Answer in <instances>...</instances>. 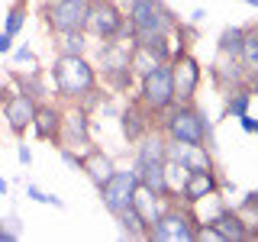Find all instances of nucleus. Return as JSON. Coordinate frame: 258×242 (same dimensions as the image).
Segmentation results:
<instances>
[{
    "label": "nucleus",
    "instance_id": "nucleus-1",
    "mask_svg": "<svg viewBox=\"0 0 258 242\" xmlns=\"http://www.w3.org/2000/svg\"><path fill=\"white\" fill-rule=\"evenodd\" d=\"M52 87L61 100L78 103L87 91L97 87V68L87 55H58L52 65Z\"/></svg>",
    "mask_w": 258,
    "mask_h": 242
},
{
    "label": "nucleus",
    "instance_id": "nucleus-2",
    "mask_svg": "<svg viewBox=\"0 0 258 242\" xmlns=\"http://www.w3.org/2000/svg\"><path fill=\"white\" fill-rule=\"evenodd\" d=\"M161 133L174 142H187V145H210V126L207 116L197 103H174L161 113Z\"/></svg>",
    "mask_w": 258,
    "mask_h": 242
},
{
    "label": "nucleus",
    "instance_id": "nucleus-3",
    "mask_svg": "<svg viewBox=\"0 0 258 242\" xmlns=\"http://www.w3.org/2000/svg\"><path fill=\"white\" fill-rule=\"evenodd\" d=\"M194 236H197V216L181 200H171L149 226V242H194Z\"/></svg>",
    "mask_w": 258,
    "mask_h": 242
},
{
    "label": "nucleus",
    "instance_id": "nucleus-4",
    "mask_svg": "<svg viewBox=\"0 0 258 242\" xmlns=\"http://www.w3.org/2000/svg\"><path fill=\"white\" fill-rule=\"evenodd\" d=\"M136 100L145 110L161 116L168 107H174V81H171V62H155L145 75H139V94Z\"/></svg>",
    "mask_w": 258,
    "mask_h": 242
},
{
    "label": "nucleus",
    "instance_id": "nucleus-5",
    "mask_svg": "<svg viewBox=\"0 0 258 242\" xmlns=\"http://www.w3.org/2000/svg\"><path fill=\"white\" fill-rule=\"evenodd\" d=\"M126 26L136 39V36H152V32H171L177 20L161 0H133L126 7Z\"/></svg>",
    "mask_w": 258,
    "mask_h": 242
},
{
    "label": "nucleus",
    "instance_id": "nucleus-6",
    "mask_svg": "<svg viewBox=\"0 0 258 242\" xmlns=\"http://www.w3.org/2000/svg\"><path fill=\"white\" fill-rule=\"evenodd\" d=\"M84 32L94 39H116L126 32V10L116 0H87V23Z\"/></svg>",
    "mask_w": 258,
    "mask_h": 242
},
{
    "label": "nucleus",
    "instance_id": "nucleus-7",
    "mask_svg": "<svg viewBox=\"0 0 258 242\" xmlns=\"http://www.w3.org/2000/svg\"><path fill=\"white\" fill-rule=\"evenodd\" d=\"M55 149H71L78 155H84L87 149H94V133H91V113L81 103H71L68 110H61V136Z\"/></svg>",
    "mask_w": 258,
    "mask_h": 242
},
{
    "label": "nucleus",
    "instance_id": "nucleus-8",
    "mask_svg": "<svg viewBox=\"0 0 258 242\" xmlns=\"http://www.w3.org/2000/svg\"><path fill=\"white\" fill-rule=\"evenodd\" d=\"M136 188H139V174H136V168H126V171H113L107 181L97 188L100 194V204L107 210L110 216H116L119 210L133 207V197H136Z\"/></svg>",
    "mask_w": 258,
    "mask_h": 242
},
{
    "label": "nucleus",
    "instance_id": "nucleus-9",
    "mask_svg": "<svg viewBox=\"0 0 258 242\" xmlns=\"http://www.w3.org/2000/svg\"><path fill=\"white\" fill-rule=\"evenodd\" d=\"M42 20L55 36L78 32L87 23V0H48L42 7Z\"/></svg>",
    "mask_w": 258,
    "mask_h": 242
},
{
    "label": "nucleus",
    "instance_id": "nucleus-10",
    "mask_svg": "<svg viewBox=\"0 0 258 242\" xmlns=\"http://www.w3.org/2000/svg\"><path fill=\"white\" fill-rule=\"evenodd\" d=\"M171 81H174V103H194L197 87L204 81V68L187 48L171 58Z\"/></svg>",
    "mask_w": 258,
    "mask_h": 242
},
{
    "label": "nucleus",
    "instance_id": "nucleus-11",
    "mask_svg": "<svg viewBox=\"0 0 258 242\" xmlns=\"http://www.w3.org/2000/svg\"><path fill=\"white\" fill-rule=\"evenodd\" d=\"M36 97L32 94H26V91H20V87H16V91L7 97L4 103H0V107H4V119H7V126L13 129L16 136H26V129L32 126V116H36Z\"/></svg>",
    "mask_w": 258,
    "mask_h": 242
},
{
    "label": "nucleus",
    "instance_id": "nucleus-12",
    "mask_svg": "<svg viewBox=\"0 0 258 242\" xmlns=\"http://www.w3.org/2000/svg\"><path fill=\"white\" fill-rule=\"evenodd\" d=\"M32 136L42 142H52L58 145V136H61V107L58 103H36V116H32Z\"/></svg>",
    "mask_w": 258,
    "mask_h": 242
},
{
    "label": "nucleus",
    "instance_id": "nucleus-13",
    "mask_svg": "<svg viewBox=\"0 0 258 242\" xmlns=\"http://www.w3.org/2000/svg\"><path fill=\"white\" fill-rule=\"evenodd\" d=\"M152 119H155V113L145 110L139 100H133L123 113H119V129H123V139H126V142H139L142 136L149 133V129H155V123H152Z\"/></svg>",
    "mask_w": 258,
    "mask_h": 242
},
{
    "label": "nucleus",
    "instance_id": "nucleus-14",
    "mask_svg": "<svg viewBox=\"0 0 258 242\" xmlns=\"http://www.w3.org/2000/svg\"><path fill=\"white\" fill-rule=\"evenodd\" d=\"M136 145V161L133 165H152V161H165L168 158V136L161 133V129H149V133L142 136Z\"/></svg>",
    "mask_w": 258,
    "mask_h": 242
},
{
    "label": "nucleus",
    "instance_id": "nucleus-15",
    "mask_svg": "<svg viewBox=\"0 0 258 242\" xmlns=\"http://www.w3.org/2000/svg\"><path fill=\"white\" fill-rule=\"evenodd\" d=\"M220 191V177H216V168H210V171H187V181H184L181 188V204H197L200 197H207V194Z\"/></svg>",
    "mask_w": 258,
    "mask_h": 242
},
{
    "label": "nucleus",
    "instance_id": "nucleus-16",
    "mask_svg": "<svg viewBox=\"0 0 258 242\" xmlns=\"http://www.w3.org/2000/svg\"><path fill=\"white\" fill-rule=\"evenodd\" d=\"M81 171L87 174V181H91L94 188H100V184L116 171V165H113V158L107 155V152L94 145V149H87L84 155H81Z\"/></svg>",
    "mask_w": 258,
    "mask_h": 242
},
{
    "label": "nucleus",
    "instance_id": "nucleus-17",
    "mask_svg": "<svg viewBox=\"0 0 258 242\" xmlns=\"http://www.w3.org/2000/svg\"><path fill=\"white\" fill-rule=\"evenodd\" d=\"M213 226L220 229V236L226 242H242V239H252V226L245 223V216L239 213V210H232V207H223L220 210V216L213 220Z\"/></svg>",
    "mask_w": 258,
    "mask_h": 242
},
{
    "label": "nucleus",
    "instance_id": "nucleus-18",
    "mask_svg": "<svg viewBox=\"0 0 258 242\" xmlns=\"http://www.w3.org/2000/svg\"><path fill=\"white\" fill-rule=\"evenodd\" d=\"M210 75H213L216 87H220L223 94L232 91V87H242V84H245V68H242V62L239 58H226V55H220V58L213 62Z\"/></svg>",
    "mask_w": 258,
    "mask_h": 242
},
{
    "label": "nucleus",
    "instance_id": "nucleus-19",
    "mask_svg": "<svg viewBox=\"0 0 258 242\" xmlns=\"http://www.w3.org/2000/svg\"><path fill=\"white\" fill-rule=\"evenodd\" d=\"M168 204H171V200H168V197H161V194L149 191V188H142V184H139V188H136L133 207H136V210H139V213H142V220L149 223V226L158 220V216H161V210H165Z\"/></svg>",
    "mask_w": 258,
    "mask_h": 242
},
{
    "label": "nucleus",
    "instance_id": "nucleus-20",
    "mask_svg": "<svg viewBox=\"0 0 258 242\" xmlns=\"http://www.w3.org/2000/svg\"><path fill=\"white\" fill-rule=\"evenodd\" d=\"M136 174H139V184L149 191L168 197V177H165V161H152V165H133Z\"/></svg>",
    "mask_w": 258,
    "mask_h": 242
},
{
    "label": "nucleus",
    "instance_id": "nucleus-21",
    "mask_svg": "<svg viewBox=\"0 0 258 242\" xmlns=\"http://www.w3.org/2000/svg\"><path fill=\"white\" fill-rule=\"evenodd\" d=\"M116 223H119V229H123V236H129V239H149V223L142 220V213L136 207L119 210Z\"/></svg>",
    "mask_w": 258,
    "mask_h": 242
},
{
    "label": "nucleus",
    "instance_id": "nucleus-22",
    "mask_svg": "<svg viewBox=\"0 0 258 242\" xmlns=\"http://www.w3.org/2000/svg\"><path fill=\"white\" fill-rule=\"evenodd\" d=\"M239 62L245 71L258 68V26H245V36H242V48H239Z\"/></svg>",
    "mask_w": 258,
    "mask_h": 242
},
{
    "label": "nucleus",
    "instance_id": "nucleus-23",
    "mask_svg": "<svg viewBox=\"0 0 258 242\" xmlns=\"http://www.w3.org/2000/svg\"><path fill=\"white\" fill-rule=\"evenodd\" d=\"M55 45H58V55H87V52H91V42H87V32L84 29L61 32Z\"/></svg>",
    "mask_w": 258,
    "mask_h": 242
},
{
    "label": "nucleus",
    "instance_id": "nucleus-24",
    "mask_svg": "<svg viewBox=\"0 0 258 242\" xmlns=\"http://www.w3.org/2000/svg\"><path fill=\"white\" fill-rule=\"evenodd\" d=\"M242 36H245V26H226V29L220 32V42H216L220 55H226V58H239Z\"/></svg>",
    "mask_w": 258,
    "mask_h": 242
},
{
    "label": "nucleus",
    "instance_id": "nucleus-25",
    "mask_svg": "<svg viewBox=\"0 0 258 242\" xmlns=\"http://www.w3.org/2000/svg\"><path fill=\"white\" fill-rule=\"evenodd\" d=\"M248 103H252V94H248L245 84L226 91V116H242V113H248Z\"/></svg>",
    "mask_w": 258,
    "mask_h": 242
},
{
    "label": "nucleus",
    "instance_id": "nucleus-26",
    "mask_svg": "<svg viewBox=\"0 0 258 242\" xmlns=\"http://www.w3.org/2000/svg\"><path fill=\"white\" fill-rule=\"evenodd\" d=\"M136 71L133 68H119V71H110V75H103V84L110 87L113 94H126V91H133V84H136Z\"/></svg>",
    "mask_w": 258,
    "mask_h": 242
},
{
    "label": "nucleus",
    "instance_id": "nucleus-27",
    "mask_svg": "<svg viewBox=\"0 0 258 242\" xmlns=\"http://www.w3.org/2000/svg\"><path fill=\"white\" fill-rule=\"evenodd\" d=\"M26 26V0H16V4L10 7V13H7V23H4V32H10V36L16 39L20 36V29Z\"/></svg>",
    "mask_w": 258,
    "mask_h": 242
},
{
    "label": "nucleus",
    "instance_id": "nucleus-28",
    "mask_svg": "<svg viewBox=\"0 0 258 242\" xmlns=\"http://www.w3.org/2000/svg\"><path fill=\"white\" fill-rule=\"evenodd\" d=\"M239 213L245 216V223H248V226H252V239H255V226H258V191L245 194V200H242Z\"/></svg>",
    "mask_w": 258,
    "mask_h": 242
},
{
    "label": "nucleus",
    "instance_id": "nucleus-29",
    "mask_svg": "<svg viewBox=\"0 0 258 242\" xmlns=\"http://www.w3.org/2000/svg\"><path fill=\"white\" fill-rule=\"evenodd\" d=\"M26 197H29V200H36V204H52V207L64 210V200H61V197H55V194H45V191H39L36 184H26Z\"/></svg>",
    "mask_w": 258,
    "mask_h": 242
},
{
    "label": "nucleus",
    "instance_id": "nucleus-30",
    "mask_svg": "<svg viewBox=\"0 0 258 242\" xmlns=\"http://www.w3.org/2000/svg\"><path fill=\"white\" fill-rule=\"evenodd\" d=\"M58 155H61V161H64L68 168L81 171V155H78V152H71V149H58Z\"/></svg>",
    "mask_w": 258,
    "mask_h": 242
},
{
    "label": "nucleus",
    "instance_id": "nucleus-31",
    "mask_svg": "<svg viewBox=\"0 0 258 242\" xmlns=\"http://www.w3.org/2000/svg\"><path fill=\"white\" fill-rule=\"evenodd\" d=\"M13 58H16V62H20V65H23V62H29V65H36V55H32V52H29V48H26V45H20V48H13Z\"/></svg>",
    "mask_w": 258,
    "mask_h": 242
},
{
    "label": "nucleus",
    "instance_id": "nucleus-32",
    "mask_svg": "<svg viewBox=\"0 0 258 242\" xmlns=\"http://www.w3.org/2000/svg\"><path fill=\"white\" fill-rule=\"evenodd\" d=\"M245 87H248V94H258V68L255 71H245Z\"/></svg>",
    "mask_w": 258,
    "mask_h": 242
},
{
    "label": "nucleus",
    "instance_id": "nucleus-33",
    "mask_svg": "<svg viewBox=\"0 0 258 242\" xmlns=\"http://www.w3.org/2000/svg\"><path fill=\"white\" fill-rule=\"evenodd\" d=\"M13 52V36L10 32H0V55H10Z\"/></svg>",
    "mask_w": 258,
    "mask_h": 242
},
{
    "label": "nucleus",
    "instance_id": "nucleus-34",
    "mask_svg": "<svg viewBox=\"0 0 258 242\" xmlns=\"http://www.w3.org/2000/svg\"><path fill=\"white\" fill-rule=\"evenodd\" d=\"M239 123H242V129H245V133H255V119L248 116V113H242V116H236Z\"/></svg>",
    "mask_w": 258,
    "mask_h": 242
},
{
    "label": "nucleus",
    "instance_id": "nucleus-35",
    "mask_svg": "<svg viewBox=\"0 0 258 242\" xmlns=\"http://www.w3.org/2000/svg\"><path fill=\"white\" fill-rule=\"evenodd\" d=\"M16 155H20V161H23V165H29V161H32V152H29V145H20V149H16Z\"/></svg>",
    "mask_w": 258,
    "mask_h": 242
},
{
    "label": "nucleus",
    "instance_id": "nucleus-36",
    "mask_svg": "<svg viewBox=\"0 0 258 242\" xmlns=\"http://www.w3.org/2000/svg\"><path fill=\"white\" fill-rule=\"evenodd\" d=\"M16 232H7V226H4V220H0V239H13Z\"/></svg>",
    "mask_w": 258,
    "mask_h": 242
},
{
    "label": "nucleus",
    "instance_id": "nucleus-37",
    "mask_svg": "<svg viewBox=\"0 0 258 242\" xmlns=\"http://www.w3.org/2000/svg\"><path fill=\"white\" fill-rule=\"evenodd\" d=\"M10 94H13V91H7V87L0 84V103H4V100H7V97H10Z\"/></svg>",
    "mask_w": 258,
    "mask_h": 242
},
{
    "label": "nucleus",
    "instance_id": "nucleus-38",
    "mask_svg": "<svg viewBox=\"0 0 258 242\" xmlns=\"http://www.w3.org/2000/svg\"><path fill=\"white\" fill-rule=\"evenodd\" d=\"M242 4H248V7H255V10H258V0H242Z\"/></svg>",
    "mask_w": 258,
    "mask_h": 242
},
{
    "label": "nucleus",
    "instance_id": "nucleus-39",
    "mask_svg": "<svg viewBox=\"0 0 258 242\" xmlns=\"http://www.w3.org/2000/svg\"><path fill=\"white\" fill-rule=\"evenodd\" d=\"M255 133H258V119H255Z\"/></svg>",
    "mask_w": 258,
    "mask_h": 242
},
{
    "label": "nucleus",
    "instance_id": "nucleus-40",
    "mask_svg": "<svg viewBox=\"0 0 258 242\" xmlns=\"http://www.w3.org/2000/svg\"><path fill=\"white\" fill-rule=\"evenodd\" d=\"M45 4H48V0H45Z\"/></svg>",
    "mask_w": 258,
    "mask_h": 242
}]
</instances>
